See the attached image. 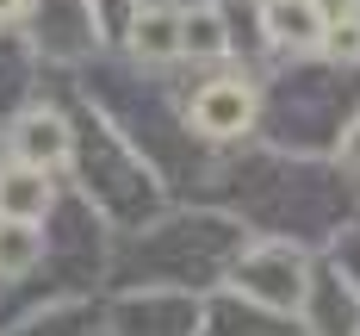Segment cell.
I'll return each instance as SVG.
<instances>
[{"instance_id":"6da1fadb","label":"cell","mask_w":360,"mask_h":336,"mask_svg":"<svg viewBox=\"0 0 360 336\" xmlns=\"http://www.w3.org/2000/svg\"><path fill=\"white\" fill-rule=\"evenodd\" d=\"M186 118H193L199 137L230 144V137H243V131L255 125V87L243 81V75H217V81H205V87L193 94Z\"/></svg>"},{"instance_id":"7a4b0ae2","label":"cell","mask_w":360,"mask_h":336,"mask_svg":"<svg viewBox=\"0 0 360 336\" xmlns=\"http://www.w3.org/2000/svg\"><path fill=\"white\" fill-rule=\"evenodd\" d=\"M69 149H75V137H69V125H63L56 112H25V118L13 125V156H19L25 168H63Z\"/></svg>"},{"instance_id":"3957f363","label":"cell","mask_w":360,"mask_h":336,"mask_svg":"<svg viewBox=\"0 0 360 336\" xmlns=\"http://www.w3.org/2000/svg\"><path fill=\"white\" fill-rule=\"evenodd\" d=\"M50 175L44 168H25V162H13V168H0V224H37L50 212Z\"/></svg>"},{"instance_id":"277c9868","label":"cell","mask_w":360,"mask_h":336,"mask_svg":"<svg viewBox=\"0 0 360 336\" xmlns=\"http://www.w3.org/2000/svg\"><path fill=\"white\" fill-rule=\"evenodd\" d=\"M261 32L280 50H317L323 44V19L311 0H261Z\"/></svg>"},{"instance_id":"5b68a950","label":"cell","mask_w":360,"mask_h":336,"mask_svg":"<svg viewBox=\"0 0 360 336\" xmlns=\"http://www.w3.org/2000/svg\"><path fill=\"white\" fill-rule=\"evenodd\" d=\"M131 50H137L143 63H168V56H180V13H168V6H143V13L131 19Z\"/></svg>"},{"instance_id":"8992f818","label":"cell","mask_w":360,"mask_h":336,"mask_svg":"<svg viewBox=\"0 0 360 336\" xmlns=\"http://www.w3.org/2000/svg\"><path fill=\"white\" fill-rule=\"evenodd\" d=\"M37 256H44V237H37V224H0V274H6V280L32 274Z\"/></svg>"},{"instance_id":"52a82bcc","label":"cell","mask_w":360,"mask_h":336,"mask_svg":"<svg viewBox=\"0 0 360 336\" xmlns=\"http://www.w3.org/2000/svg\"><path fill=\"white\" fill-rule=\"evenodd\" d=\"M224 19H217L212 6H193V13H180V56H224Z\"/></svg>"},{"instance_id":"ba28073f","label":"cell","mask_w":360,"mask_h":336,"mask_svg":"<svg viewBox=\"0 0 360 336\" xmlns=\"http://www.w3.org/2000/svg\"><path fill=\"white\" fill-rule=\"evenodd\" d=\"M317 50H323L329 63H360V19H342V25H329Z\"/></svg>"},{"instance_id":"9c48e42d","label":"cell","mask_w":360,"mask_h":336,"mask_svg":"<svg viewBox=\"0 0 360 336\" xmlns=\"http://www.w3.org/2000/svg\"><path fill=\"white\" fill-rule=\"evenodd\" d=\"M335 162H342L348 175H360V118L342 131V144H335Z\"/></svg>"},{"instance_id":"30bf717a","label":"cell","mask_w":360,"mask_h":336,"mask_svg":"<svg viewBox=\"0 0 360 336\" xmlns=\"http://www.w3.org/2000/svg\"><path fill=\"white\" fill-rule=\"evenodd\" d=\"M25 6H32V0H0V19H19Z\"/></svg>"}]
</instances>
